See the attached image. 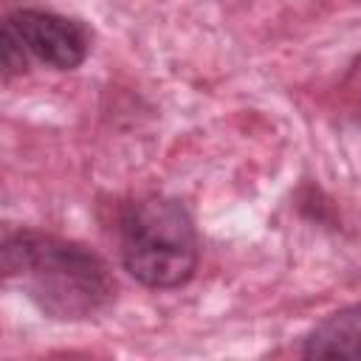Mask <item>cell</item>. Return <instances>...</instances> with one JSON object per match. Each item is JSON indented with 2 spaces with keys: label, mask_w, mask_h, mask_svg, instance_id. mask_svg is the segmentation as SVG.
Masks as SVG:
<instances>
[{
  "label": "cell",
  "mask_w": 361,
  "mask_h": 361,
  "mask_svg": "<svg viewBox=\"0 0 361 361\" xmlns=\"http://www.w3.org/2000/svg\"><path fill=\"white\" fill-rule=\"evenodd\" d=\"M0 268L6 285L54 322L96 319L116 299V279L104 257L51 231H8L0 245Z\"/></svg>",
  "instance_id": "1"
},
{
  "label": "cell",
  "mask_w": 361,
  "mask_h": 361,
  "mask_svg": "<svg viewBox=\"0 0 361 361\" xmlns=\"http://www.w3.org/2000/svg\"><path fill=\"white\" fill-rule=\"evenodd\" d=\"M118 254L124 271L149 290L186 285L200 254L189 209L166 195L135 197L118 217Z\"/></svg>",
  "instance_id": "2"
},
{
  "label": "cell",
  "mask_w": 361,
  "mask_h": 361,
  "mask_svg": "<svg viewBox=\"0 0 361 361\" xmlns=\"http://www.w3.org/2000/svg\"><path fill=\"white\" fill-rule=\"evenodd\" d=\"M3 34L25 59H37L54 71H73L90 54L87 25L48 8H14L3 23Z\"/></svg>",
  "instance_id": "3"
},
{
  "label": "cell",
  "mask_w": 361,
  "mask_h": 361,
  "mask_svg": "<svg viewBox=\"0 0 361 361\" xmlns=\"http://www.w3.org/2000/svg\"><path fill=\"white\" fill-rule=\"evenodd\" d=\"M302 355L361 361V302L344 305L316 322L302 338Z\"/></svg>",
  "instance_id": "4"
}]
</instances>
